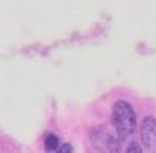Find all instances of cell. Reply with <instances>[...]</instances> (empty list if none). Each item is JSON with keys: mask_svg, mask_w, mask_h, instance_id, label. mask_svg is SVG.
I'll list each match as a JSON object with an SVG mask.
<instances>
[{"mask_svg": "<svg viewBox=\"0 0 156 153\" xmlns=\"http://www.w3.org/2000/svg\"><path fill=\"white\" fill-rule=\"evenodd\" d=\"M126 151H128V153H136V151H137V153H140V151H142V148H140L137 144H131V145H129V147L126 148Z\"/></svg>", "mask_w": 156, "mask_h": 153, "instance_id": "5", "label": "cell"}, {"mask_svg": "<svg viewBox=\"0 0 156 153\" xmlns=\"http://www.w3.org/2000/svg\"><path fill=\"white\" fill-rule=\"evenodd\" d=\"M58 151L59 153H72V147L69 144H62V145H59Z\"/></svg>", "mask_w": 156, "mask_h": 153, "instance_id": "4", "label": "cell"}, {"mask_svg": "<svg viewBox=\"0 0 156 153\" xmlns=\"http://www.w3.org/2000/svg\"><path fill=\"white\" fill-rule=\"evenodd\" d=\"M44 148H45V151H58L59 139L55 134H47L44 139Z\"/></svg>", "mask_w": 156, "mask_h": 153, "instance_id": "3", "label": "cell"}, {"mask_svg": "<svg viewBox=\"0 0 156 153\" xmlns=\"http://www.w3.org/2000/svg\"><path fill=\"white\" fill-rule=\"evenodd\" d=\"M112 125L120 139H128L136 130V114L133 106L125 100L115 101L112 106Z\"/></svg>", "mask_w": 156, "mask_h": 153, "instance_id": "1", "label": "cell"}, {"mask_svg": "<svg viewBox=\"0 0 156 153\" xmlns=\"http://www.w3.org/2000/svg\"><path fill=\"white\" fill-rule=\"evenodd\" d=\"M140 139L145 148H148L150 151H156V119H144L140 125Z\"/></svg>", "mask_w": 156, "mask_h": 153, "instance_id": "2", "label": "cell"}]
</instances>
